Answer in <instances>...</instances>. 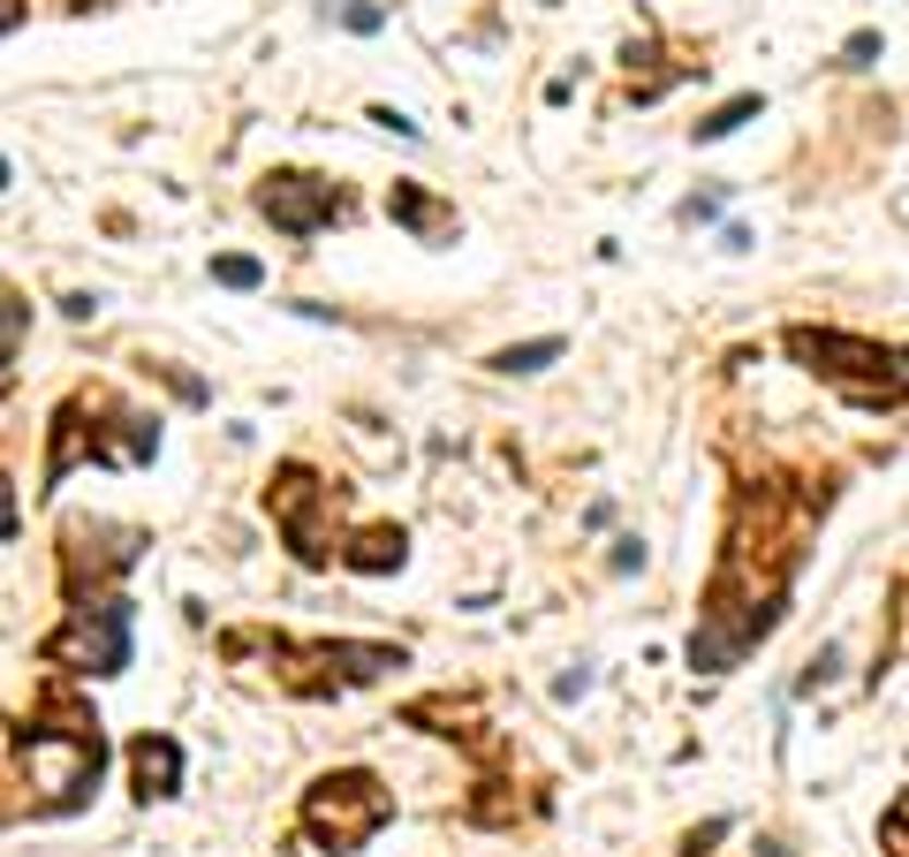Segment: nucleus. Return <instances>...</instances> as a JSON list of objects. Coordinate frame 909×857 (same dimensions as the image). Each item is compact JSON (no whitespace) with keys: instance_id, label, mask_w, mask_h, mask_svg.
I'll return each instance as SVG.
<instances>
[{"instance_id":"5","label":"nucleus","mask_w":909,"mask_h":857,"mask_svg":"<svg viewBox=\"0 0 909 857\" xmlns=\"http://www.w3.org/2000/svg\"><path fill=\"white\" fill-rule=\"evenodd\" d=\"M130 767H137V797H174L182 789V751L167 744V736H137V751H130Z\"/></svg>"},{"instance_id":"10","label":"nucleus","mask_w":909,"mask_h":857,"mask_svg":"<svg viewBox=\"0 0 909 857\" xmlns=\"http://www.w3.org/2000/svg\"><path fill=\"white\" fill-rule=\"evenodd\" d=\"M213 281H228V289H258V258H213Z\"/></svg>"},{"instance_id":"12","label":"nucleus","mask_w":909,"mask_h":857,"mask_svg":"<svg viewBox=\"0 0 909 857\" xmlns=\"http://www.w3.org/2000/svg\"><path fill=\"white\" fill-rule=\"evenodd\" d=\"M15 357H23V304L8 297V364H15Z\"/></svg>"},{"instance_id":"1","label":"nucleus","mask_w":909,"mask_h":857,"mask_svg":"<svg viewBox=\"0 0 909 857\" xmlns=\"http://www.w3.org/2000/svg\"><path fill=\"white\" fill-rule=\"evenodd\" d=\"M387 812H395V805H387V789H379L372 774H326V782L311 789V805H303L311 835L334 843V850H356L364 835H379Z\"/></svg>"},{"instance_id":"9","label":"nucleus","mask_w":909,"mask_h":857,"mask_svg":"<svg viewBox=\"0 0 909 857\" xmlns=\"http://www.w3.org/2000/svg\"><path fill=\"white\" fill-rule=\"evenodd\" d=\"M751 114H758V92H743V99H728V107H720L713 122H698V137H705V145H713V137H736V130H743Z\"/></svg>"},{"instance_id":"11","label":"nucleus","mask_w":909,"mask_h":857,"mask_svg":"<svg viewBox=\"0 0 909 857\" xmlns=\"http://www.w3.org/2000/svg\"><path fill=\"white\" fill-rule=\"evenodd\" d=\"M341 23H349V31H379V8H372V0H356V8H341Z\"/></svg>"},{"instance_id":"3","label":"nucleus","mask_w":909,"mask_h":857,"mask_svg":"<svg viewBox=\"0 0 909 857\" xmlns=\"http://www.w3.org/2000/svg\"><path fill=\"white\" fill-rule=\"evenodd\" d=\"M258 205H266V213H274V228H289V236H311L318 220H334V213H341V197H334L326 182H311V174H274Z\"/></svg>"},{"instance_id":"8","label":"nucleus","mask_w":909,"mask_h":857,"mask_svg":"<svg viewBox=\"0 0 909 857\" xmlns=\"http://www.w3.org/2000/svg\"><path fill=\"white\" fill-rule=\"evenodd\" d=\"M349 562H356V569H402V531H372Z\"/></svg>"},{"instance_id":"2","label":"nucleus","mask_w":909,"mask_h":857,"mask_svg":"<svg viewBox=\"0 0 909 857\" xmlns=\"http://www.w3.org/2000/svg\"><path fill=\"white\" fill-rule=\"evenodd\" d=\"M46 661H84L92 676H122L130 668V600H84L76 623L46 645Z\"/></svg>"},{"instance_id":"4","label":"nucleus","mask_w":909,"mask_h":857,"mask_svg":"<svg viewBox=\"0 0 909 857\" xmlns=\"http://www.w3.org/2000/svg\"><path fill=\"white\" fill-rule=\"evenodd\" d=\"M788 349L796 357H811V372L826 364V372H841V357L849 364H872L880 349H864V342H841V335H788ZM895 395V372H880V379H857V402H887Z\"/></svg>"},{"instance_id":"13","label":"nucleus","mask_w":909,"mask_h":857,"mask_svg":"<svg viewBox=\"0 0 909 857\" xmlns=\"http://www.w3.org/2000/svg\"><path fill=\"white\" fill-rule=\"evenodd\" d=\"M584 690H592V668H569V676L554 684V698H584Z\"/></svg>"},{"instance_id":"6","label":"nucleus","mask_w":909,"mask_h":857,"mask_svg":"<svg viewBox=\"0 0 909 857\" xmlns=\"http://www.w3.org/2000/svg\"><path fill=\"white\" fill-rule=\"evenodd\" d=\"M387 213H395V220H410L417 236H448V228H455V220H440V213H433L417 190H395V197H387Z\"/></svg>"},{"instance_id":"7","label":"nucleus","mask_w":909,"mask_h":857,"mask_svg":"<svg viewBox=\"0 0 909 857\" xmlns=\"http://www.w3.org/2000/svg\"><path fill=\"white\" fill-rule=\"evenodd\" d=\"M554 357H561V342H554V335H546V342L500 349V357H493V372H546V364H554Z\"/></svg>"},{"instance_id":"14","label":"nucleus","mask_w":909,"mask_h":857,"mask_svg":"<svg viewBox=\"0 0 909 857\" xmlns=\"http://www.w3.org/2000/svg\"><path fill=\"white\" fill-rule=\"evenodd\" d=\"M895 379H909V357H895Z\"/></svg>"}]
</instances>
